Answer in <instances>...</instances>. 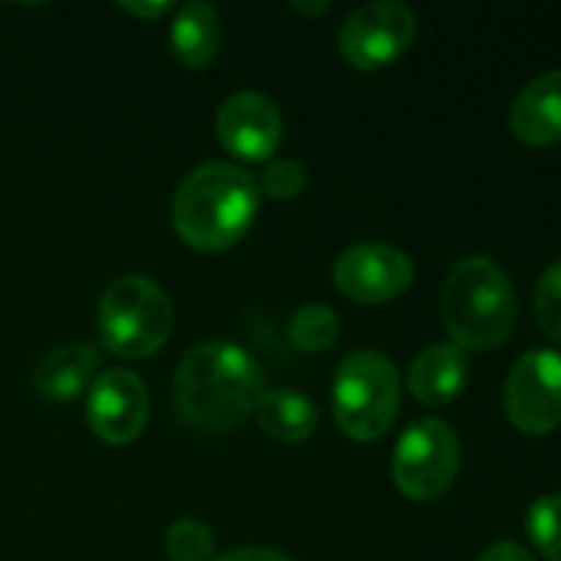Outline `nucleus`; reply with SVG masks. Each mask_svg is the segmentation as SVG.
I'll return each instance as SVG.
<instances>
[{
    "label": "nucleus",
    "instance_id": "nucleus-1",
    "mask_svg": "<svg viewBox=\"0 0 561 561\" xmlns=\"http://www.w3.org/2000/svg\"><path fill=\"white\" fill-rule=\"evenodd\" d=\"M266 389L261 367L244 348L225 340L186 351L173 378V409L186 427L228 433L244 425Z\"/></svg>",
    "mask_w": 561,
    "mask_h": 561
},
{
    "label": "nucleus",
    "instance_id": "nucleus-2",
    "mask_svg": "<svg viewBox=\"0 0 561 561\" xmlns=\"http://www.w3.org/2000/svg\"><path fill=\"white\" fill-rule=\"evenodd\" d=\"M261 203L257 181L233 164L192 170L173 197V225L184 244L201 252L230 250L250 230Z\"/></svg>",
    "mask_w": 561,
    "mask_h": 561
},
{
    "label": "nucleus",
    "instance_id": "nucleus-3",
    "mask_svg": "<svg viewBox=\"0 0 561 561\" xmlns=\"http://www.w3.org/2000/svg\"><path fill=\"white\" fill-rule=\"evenodd\" d=\"M442 318L460 351L502 345L518 318V301L504 268L480 255L455 263L442 290Z\"/></svg>",
    "mask_w": 561,
    "mask_h": 561
},
{
    "label": "nucleus",
    "instance_id": "nucleus-4",
    "mask_svg": "<svg viewBox=\"0 0 561 561\" xmlns=\"http://www.w3.org/2000/svg\"><path fill=\"white\" fill-rule=\"evenodd\" d=\"M332 409L340 431L354 442L387 436L400 411V373L381 351H354L337 367Z\"/></svg>",
    "mask_w": 561,
    "mask_h": 561
},
{
    "label": "nucleus",
    "instance_id": "nucleus-5",
    "mask_svg": "<svg viewBox=\"0 0 561 561\" xmlns=\"http://www.w3.org/2000/svg\"><path fill=\"white\" fill-rule=\"evenodd\" d=\"M173 332L170 296L153 279L129 274L104 290L99 305V340L121 359L157 354Z\"/></svg>",
    "mask_w": 561,
    "mask_h": 561
},
{
    "label": "nucleus",
    "instance_id": "nucleus-6",
    "mask_svg": "<svg viewBox=\"0 0 561 561\" xmlns=\"http://www.w3.org/2000/svg\"><path fill=\"white\" fill-rule=\"evenodd\" d=\"M460 469L458 433L444 420L414 422L405 427L392 455V480L414 502H436L453 488Z\"/></svg>",
    "mask_w": 561,
    "mask_h": 561
},
{
    "label": "nucleus",
    "instance_id": "nucleus-7",
    "mask_svg": "<svg viewBox=\"0 0 561 561\" xmlns=\"http://www.w3.org/2000/svg\"><path fill=\"white\" fill-rule=\"evenodd\" d=\"M507 420L526 436H546L561 425V356L535 348L515 362L504 387Z\"/></svg>",
    "mask_w": 561,
    "mask_h": 561
},
{
    "label": "nucleus",
    "instance_id": "nucleus-8",
    "mask_svg": "<svg viewBox=\"0 0 561 561\" xmlns=\"http://www.w3.org/2000/svg\"><path fill=\"white\" fill-rule=\"evenodd\" d=\"M416 16L403 3L359 5L340 27V53L354 69L376 71L394 64L414 44Z\"/></svg>",
    "mask_w": 561,
    "mask_h": 561
},
{
    "label": "nucleus",
    "instance_id": "nucleus-9",
    "mask_svg": "<svg viewBox=\"0 0 561 561\" xmlns=\"http://www.w3.org/2000/svg\"><path fill=\"white\" fill-rule=\"evenodd\" d=\"M414 283V261L403 250L381 241L354 244L334 263V285L359 305H383Z\"/></svg>",
    "mask_w": 561,
    "mask_h": 561
},
{
    "label": "nucleus",
    "instance_id": "nucleus-10",
    "mask_svg": "<svg viewBox=\"0 0 561 561\" xmlns=\"http://www.w3.org/2000/svg\"><path fill=\"white\" fill-rule=\"evenodd\" d=\"M85 414L93 436L102 438L104 444L126 447L137 442L151 414L146 383L124 367L99 373L93 387L88 389Z\"/></svg>",
    "mask_w": 561,
    "mask_h": 561
},
{
    "label": "nucleus",
    "instance_id": "nucleus-11",
    "mask_svg": "<svg viewBox=\"0 0 561 561\" xmlns=\"http://www.w3.org/2000/svg\"><path fill=\"white\" fill-rule=\"evenodd\" d=\"M217 137L241 162H266L283 142V115L263 93L241 91L217 110Z\"/></svg>",
    "mask_w": 561,
    "mask_h": 561
},
{
    "label": "nucleus",
    "instance_id": "nucleus-12",
    "mask_svg": "<svg viewBox=\"0 0 561 561\" xmlns=\"http://www.w3.org/2000/svg\"><path fill=\"white\" fill-rule=\"evenodd\" d=\"M510 129L526 146H553L561 140V71L531 80L510 110Z\"/></svg>",
    "mask_w": 561,
    "mask_h": 561
},
{
    "label": "nucleus",
    "instance_id": "nucleus-13",
    "mask_svg": "<svg viewBox=\"0 0 561 561\" xmlns=\"http://www.w3.org/2000/svg\"><path fill=\"white\" fill-rule=\"evenodd\" d=\"M102 354L93 345L71 343L55 348L38 362L36 392L49 403H71L93 387Z\"/></svg>",
    "mask_w": 561,
    "mask_h": 561
},
{
    "label": "nucleus",
    "instance_id": "nucleus-14",
    "mask_svg": "<svg viewBox=\"0 0 561 561\" xmlns=\"http://www.w3.org/2000/svg\"><path fill=\"white\" fill-rule=\"evenodd\" d=\"M469 381V359L458 345H431L409 370V389L420 403L447 405L460 398Z\"/></svg>",
    "mask_w": 561,
    "mask_h": 561
},
{
    "label": "nucleus",
    "instance_id": "nucleus-15",
    "mask_svg": "<svg viewBox=\"0 0 561 561\" xmlns=\"http://www.w3.org/2000/svg\"><path fill=\"white\" fill-rule=\"evenodd\" d=\"M252 414H255L261 431L274 442L299 444L318 431L316 403L299 389H263Z\"/></svg>",
    "mask_w": 561,
    "mask_h": 561
},
{
    "label": "nucleus",
    "instance_id": "nucleus-16",
    "mask_svg": "<svg viewBox=\"0 0 561 561\" xmlns=\"http://www.w3.org/2000/svg\"><path fill=\"white\" fill-rule=\"evenodd\" d=\"M222 27L208 3H186L170 25V49L190 69H206L219 53Z\"/></svg>",
    "mask_w": 561,
    "mask_h": 561
},
{
    "label": "nucleus",
    "instance_id": "nucleus-17",
    "mask_svg": "<svg viewBox=\"0 0 561 561\" xmlns=\"http://www.w3.org/2000/svg\"><path fill=\"white\" fill-rule=\"evenodd\" d=\"M288 334L296 348L307 351V354H321V351L332 348L334 340L340 337V318L327 305L312 301L294 312Z\"/></svg>",
    "mask_w": 561,
    "mask_h": 561
},
{
    "label": "nucleus",
    "instance_id": "nucleus-18",
    "mask_svg": "<svg viewBox=\"0 0 561 561\" xmlns=\"http://www.w3.org/2000/svg\"><path fill=\"white\" fill-rule=\"evenodd\" d=\"M526 531L548 561H561V493L542 496L526 515Z\"/></svg>",
    "mask_w": 561,
    "mask_h": 561
},
{
    "label": "nucleus",
    "instance_id": "nucleus-19",
    "mask_svg": "<svg viewBox=\"0 0 561 561\" xmlns=\"http://www.w3.org/2000/svg\"><path fill=\"white\" fill-rule=\"evenodd\" d=\"M164 548L173 561H211L214 535L201 520H175L164 535Z\"/></svg>",
    "mask_w": 561,
    "mask_h": 561
},
{
    "label": "nucleus",
    "instance_id": "nucleus-20",
    "mask_svg": "<svg viewBox=\"0 0 561 561\" xmlns=\"http://www.w3.org/2000/svg\"><path fill=\"white\" fill-rule=\"evenodd\" d=\"M537 323L551 340L561 343V257L540 277L535 296Z\"/></svg>",
    "mask_w": 561,
    "mask_h": 561
},
{
    "label": "nucleus",
    "instance_id": "nucleus-21",
    "mask_svg": "<svg viewBox=\"0 0 561 561\" xmlns=\"http://www.w3.org/2000/svg\"><path fill=\"white\" fill-rule=\"evenodd\" d=\"M307 186V168L294 162V159H279V162L268 164L257 179V190L261 195L274 197V201H294L305 192Z\"/></svg>",
    "mask_w": 561,
    "mask_h": 561
},
{
    "label": "nucleus",
    "instance_id": "nucleus-22",
    "mask_svg": "<svg viewBox=\"0 0 561 561\" xmlns=\"http://www.w3.org/2000/svg\"><path fill=\"white\" fill-rule=\"evenodd\" d=\"M477 561H535V557H531L526 548H520L518 542H493L491 548H485L482 551V557Z\"/></svg>",
    "mask_w": 561,
    "mask_h": 561
},
{
    "label": "nucleus",
    "instance_id": "nucleus-23",
    "mask_svg": "<svg viewBox=\"0 0 561 561\" xmlns=\"http://www.w3.org/2000/svg\"><path fill=\"white\" fill-rule=\"evenodd\" d=\"M214 561H290V559L283 557L279 551H272V548H239V551H230Z\"/></svg>",
    "mask_w": 561,
    "mask_h": 561
},
{
    "label": "nucleus",
    "instance_id": "nucleus-24",
    "mask_svg": "<svg viewBox=\"0 0 561 561\" xmlns=\"http://www.w3.org/2000/svg\"><path fill=\"white\" fill-rule=\"evenodd\" d=\"M121 9L140 16V20H159V16L173 9V3H121Z\"/></svg>",
    "mask_w": 561,
    "mask_h": 561
},
{
    "label": "nucleus",
    "instance_id": "nucleus-25",
    "mask_svg": "<svg viewBox=\"0 0 561 561\" xmlns=\"http://www.w3.org/2000/svg\"><path fill=\"white\" fill-rule=\"evenodd\" d=\"M294 9L301 14H323V11H329V3H296Z\"/></svg>",
    "mask_w": 561,
    "mask_h": 561
}]
</instances>
